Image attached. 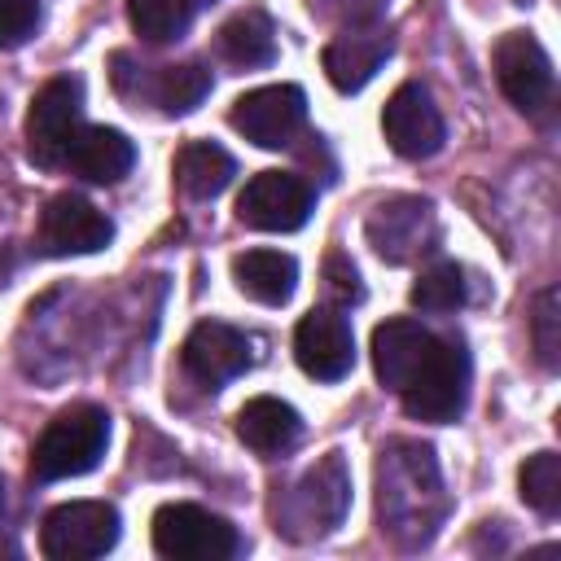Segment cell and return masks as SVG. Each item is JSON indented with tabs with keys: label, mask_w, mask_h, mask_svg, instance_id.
I'll list each match as a JSON object with an SVG mask.
<instances>
[{
	"label": "cell",
	"mask_w": 561,
	"mask_h": 561,
	"mask_svg": "<svg viewBox=\"0 0 561 561\" xmlns=\"http://www.w3.org/2000/svg\"><path fill=\"white\" fill-rule=\"evenodd\" d=\"M438 513H443V495H438L434 451L421 443H390L377 465L381 535L403 539V530H412V539H430Z\"/></svg>",
	"instance_id": "cell-1"
},
{
	"label": "cell",
	"mask_w": 561,
	"mask_h": 561,
	"mask_svg": "<svg viewBox=\"0 0 561 561\" xmlns=\"http://www.w3.org/2000/svg\"><path fill=\"white\" fill-rule=\"evenodd\" d=\"M105 443H110V416H105V408H96V403H70L35 438V447H31V473L39 482L79 478V473H88V469L101 465Z\"/></svg>",
	"instance_id": "cell-2"
},
{
	"label": "cell",
	"mask_w": 561,
	"mask_h": 561,
	"mask_svg": "<svg viewBox=\"0 0 561 561\" xmlns=\"http://www.w3.org/2000/svg\"><path fill=\"white\" fill-rule=\"evenodd\" d=\"M346 504H351V473H346V460L329 451L285 495V504L276 508V530H285L289 539L329 535L346 517Z\"/></svg>",
	"instance_id": "cell-3"
},
{
	"label": "cell",
	"mask_w": 561,
	"mask_h": 561,
	"mask_svg": "<svg viewBox=\"0 0 561 561\" xmlns=\"http://www.w3.org/2000/svg\"><path fill=\"white\" fill-rule=\"evenodd\" d=\"M79 118H83V79L79 75L48 79L26 110V158L35 167H61L70 140L79 136Z\"/></svg>",
	"instance_id": "cell-4"
},
{
	"label": "cell",
	"mask_w": 561,
	"mask_h": 561,
	"mask_svg": "<svg viewBox=\"0 0 561 561\" xmlns=\"http://www.w3.org/2000/svg\"><path fill=\"white\" fill-rule=\"evenodd\" d=\"M118 543V508L105 500L57 504L39 526V552L48 561H92Z\"/></svg>",
	"instance_id": "cell-5"
},
{
	"label": "cell",
	"mask_w": 561,
	"mask_h": 561,
	"mask_svg": "<svg viewBox=\"0 0 561 561\" xmlns=\"http://www.w3.org/2000/svg\"><path fill=\"white\" fill-rule=\"evenodd\" d=\"M403 399V412L412 421H430V425H447L465 412V399H469V359L456 342H438L434 355L416 368V377L399 390Z\"/></svg>",
	"instance_id": "cell-6"
},
{
	"label": "cell",
	"mask_w": 561,
	"mask_h": 561,
	"mask_svg": "<svg viewBox=\"0 0 561 561\" xmlns=\"http://www.w3.org/2000/svg\"><path fill=\"white\" fill-rule=\"evenodd\" d=\"M237 548V526L197 504H162L153 513V552L167 561H228Z\"/></svg>",
	"instance_id": "cell-7"
},
{
	"label": "cell",
	"mask_w": 561,
	"mask_h": 561,
	"mask_svg": "<svg viewBox=\"0 0 561 561\" xmlns=\"http://www.w3.org/2000/svg\"><path fill=\"white\" fill-rule=\"evenodd\" d=\"M316 193L294 171H259L237 193V219L259 232H294L311 219Z\"/></svg>",
	"instance_id": "cell-8"
},
{
	"label": "cell",
	"mask_w": 561,
	"mask_h": 561,
	"mask_svg": "<svg viewBox=\"0 0 561 561\" xmlns=\"http://www.w3.org/2000/svg\"><path fill=\"white\" fill-rule=\"evenodd\" d=\"M307 118V96L294 83H267L232 101L228 123L259 149H285Z\"/></svg>",
	"instance_id": "cell-9"
},
{
	"label": "cell",
	"mask_w": 561,
	"mask_h": 561,
	"mask_svg": "<svg viewBox=\"0 0 561 561\" xmlns=\"http://www.w3.org/2000/svg\"><path fill=\"white\" fill-rule=\"evenodd\" d=\"M381 131H386V145L399 158H412V162L434 158L443 149V140H447L443 114H438L430 88L416 83V79H408V83H399L390 92V101L381 110Z\"/></svg>",
	"instance_id": "cell-10"
},
{
	"label": "cell",
	"mask_w": 561,
	"mask_h": 561,
	"mask_svg": "<svg viewBox=\"0 0 561 561\" xmlns=\"http://www.w3.org/2000/svg\"><path fill=\"white\" fill-rule=\"evenodd\" d=\"M438 241V219L425 197H386L368 215V245L386 263H408Z\"/></svg>",
	"instance_id": "cell-11"
},
{
	"label": "cell",
	"mask_w": 561,
	"mask_h": 561,
	"mask_svg": "<svg viewBox=\"0 0 561 561\" xmlns=\"http://www.w3.org/2000/svg\"><path fill=\"white\" fill-rule=\"evenodd\" d=\"M294 359L316 381H342L355 368V333L342 307H316L294 329Z\"/></svg>",
	"instance_id": "cell-12"
},
{
	"label": "cell",
	"mask_w": 561,
	"mask_h": 561,
	"mask_svg": "<svg viewBox=\"0 0 561 561\" xmlns=\"http://www.w3.org/2000/svg\"><path fill=\"white\" fill-rule=\"evenodd\" d=\"M495 79H500V92L522 110V114H539L552 96V61L543 53V44L530 35V31H508L500 35L495 53Z\"/></svg>",
	"instance_id": "cell-13"
},
{
	"label": "cell",
	"mask_w": 561,
	"mask_h": 561,
	"mask_svg": "<svg viewBox=\"0 0 561 561\" xmlns=\"http://www.w3.org/2000/svg\"><path fill=\"white\" fill-rule=\"evenodd\" d=\"M250 337L224 320H202L188 337H184V351H180V364L184 373L206 386V390H219L224 381H232L237 373L250 368Z\"/></svg>",
	"instance_id": "cell-14"
},
{
	"label": "cell",
	"mask_w": 561,
	"mask_h": 561,
	"mask_svg": "<svg viewBox=\"0 0 561 561\" xmlns=\"http://www.w3.org/2000/svg\"><path fill=\"white\" fill-rule=\"evenodd\" d=\"M110 237H114V224L92 202H83L75 193L48 197V206L39 215L44 254H96L110 245Z\"/></svg>",
	"instance_id": "cell-15"
},
{
	"label": "cell",
	"mask_w": 561,
	"mask_h": 561,
	"mask_svg": "<svg viewBox=\"0 0 561 561\" xmlns=\"http://www.w3.org/2000/svg\"><path fill=\"white\" fill-rule=\"evenodd\" d=\"M390 31L386 26H373V22H359V26H346L342 35H333L320 53L324 61V79L337 88V92H359L377 70L381 61L390 57Z\"/></svg>",
	"instance_id": "cell-16"
},
{
	"label": "cell",
	"mask_w": 561,
	"mask_h": 561,
	"mask_svg": "<svg viewBox=\"0 0 561 561\" xmlns=\"http://www.w3.org/2000/svg\"><path fill=\"white\" fill-rule=\"evenodd\" d=\"M438 342L443 337L430 333L416 320H386V324H377L373 329V368H377V381L399 394L416 377V368L434 355Z\"/></svg>",
	"instance_id": "cell-17"
},
{
	"label": "cell",
	"mask_w": 561,
	"mask_h": 561,
	"mask_svg": "<svg viewBox=\"0 0 561 561\" xmlns=\"http://www.w3.org/2000/svg\"><path fill=\"white\" fill-rule=\"evenodd\" d=\"M66 167L92 184H118L136 167V145L118 127H79L66 149Z\"/></svg>",
	"instance_id": "cell-18"
},
{
	"label": "cell",
	"mask_w": 561,
	"mask_h": 561,
	"mask_svg": "<svg viewBox=\"0 0 561 561\" xmlns=\"http://www.w3.org/2000/svg\"><path fill=\"white\" fill-rule=\"evenodd\" d=\"M237 438H241L254 456L276 460V456H285V451L302 438V421H298V412H294L285 399L259 394V399H250V403L237 412Z\"/></svg>",
	"instance_id": "cell-19"
},
{
	"label": "cell",
	"mask_w": 561,
	"mask_h": 561,
	"mask_svg": "<svg viewBox=\"0 0 561 561\" xmlns=\"http://www.w3.org/2000/svg\"><path fill=\"white\" fill-rule=\"evenodd\" d=\"M215 53L219 61L237 66V70H259L276 57V31L272 18L263 9H237L219 31H215Z\"/></svg>",
	"instance_id": "cell-20"
},
{
	"label": "cell",
	"mask_w": 561,
	"mask_h": 561,
	"mask_svg": "<svg viewBox=\"0 0 561 561\" xmlns=\"http://www.w3.org/2000/svg\"><path fill=\"white\" fill-rule=\"evenodd\" d=\"M232 280L245 298L263 307H280L298 285V263L294 254H280V250H241L232 259Z\"/></svg>",
	"instance_id": "cell-21"
},
{
	"label": "cell",
	"mask_w": 561,
	"mask_h": 561,
	"mask_svg": "<svg viewBox=\"0 0 561 561\" xmlns=\"http://www.w3.org/2000/svg\"><path fill=\"white\" fill-rule=\"evenodd\" d=\"M237 175V162L228 149L210 145V140H188L180 153H175V184L184 197L193 202H206L215 193L228 188V180Z\"/></svg>",
	"instance_id": "cell-22"
},
{
	"label": "cell",
	"mask_w": 561,
	"mask_h": 561,
	"mask_svg": "<svg viewBox=\"0 0 561 561\" xmlns=\"http://www.w3.org/2000/svg\"><path fill=\"white\" fill-rule=\"evenodd\" d=\"M206 92H210V70L202 61H180V66H158V75H149L131 96L153 101L167 114H188L206 101Z\"/></svg>",
	"instance_id": "cell-23"
},
{
	"label": "cell",
	"mask_w": 561,
	"mask_h": 561,
	"mask_svg": "<svg viewBox=\"0 0 561 561\" xmlns=\"http://www.w3.org/2000/svg\"><path fill=\"white\" fill-rule=\"evenodd\" d=\"M197 0H127V22L145 44H171L188 31Z\"/></svg>",
	"instance_id": "cell-24"
},
{
	"label": "cell",
	"mask_w": 561,
	"mask_h": 561,
	"mask_svg": "<svg viewBox=\"0 0 561 561\" xmlns=\"http://www.w3.org/2000/svg\"><path fill=\"white\" fill-rule=\"evenodd\" d=\"M412 307L430 311V316H447L456 307H465V272L456 263H434L416 276L412 285Z\"/></svg>",
	"instance_id": "cell-25"
},
{
	"label": "cell",
	"mask_w": 561,
	"mask_h": 561,
	"mask_svg": "<svg viewBox=\"0 0 561 561\" xmlns=\"http://www.w3.org/2000/svg\"><path fill=\"white\" fill-rule=\"evenodd\" d=\"M517 486H522V500L552 517L561 508V456L557 451H535L522 469H517Z\"/></svg>",
	"instance_id": "cell-26"
},
{
	"label": "cell",
	"mask_w": 561,
	"mask_h": 561,
	"mask_svg": "<svg viewBox=\"0 0 561 561\" xmlns=\"http://www.w3.org/2000/svg\"><path fill=\"white\" fill-rule=\"evenodd\" d=\"M557 289H543L539 298H535V311H530V337H535V351H539V364L543 368H557V351H561V342H557Z\"/></svg>",
	"instance_id": "cell-27"
},
{
	"label": "cell",
	"mask_w": 561,
	"mask_h": 561,
	"mask_svg": "<svg viewBox=\"0 0 561 561\" xmlns=\"http://www.w3.org/2000/svg\"><path fill=\"white\" fill-rule=\"evenodd\" d=\"M39 26V0H0V48H22Z\"/></svg>",
	"instance_id": "cell-28"
},
{
	"label": "cell",
	"mask_w": 561,
	"mask_h": 561,
	"mask_svg": "<svg viewBox=\"0 0 561 561\" xmlns=\"http://www.w3.org/2000/svg\"><path fill=\"white\" fill-rule=\"evenodd\" d=\"M324 289L333 298V307H351L364 298V285H359V272L346 254H329L324 259Z\"/></svg>",
	"instance_id": "cell-29"
},
{
	"label": "cell",
	"mask_w": 561,
	"mask_h": 561,
	"mask_svg": "<svg viewBox=\"0 0 561 561\" xmlns=\"http://www.w3.org/2000/svg\"><path fill=\"white\" fill-rule=\"evenodd\" d=\"M307 4H311V13H320V18H329V22H351V26H359V22L377 18V9H381L386 0H307Z\"/></svg>",
	"instance_id": "cell-30"
},
{
	"label": "cell",
	"mask_w": 561,
	"mask_h": 561,
	"mask_svg": "<svg viewBox=\"0 0 561 561\" xmlns=\"http://www.w3.org/2000/svg\"><path fill=\"white\" fill-rule=\"evenodd\" d=\"M0 508H4V482H0Z\"/></svg>",
	"instance_id": "cell-31"
}]
</instances>
